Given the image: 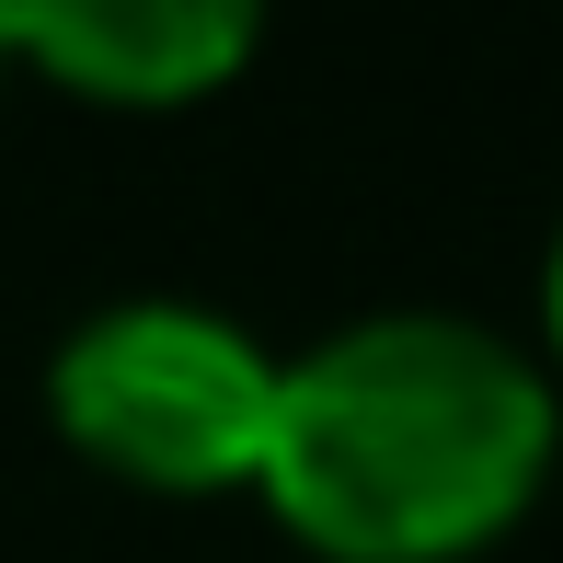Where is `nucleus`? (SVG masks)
Wrapping results in <instances>:
<instances>
[{
	"label": "nucleus",
	"mask_w": 563,
	"mask_h": 563,
	"mask_svg": "<svg viewBox=\"0 0 563 563\" xmlns=\"http://www.w3.org/2000/svg\"><path fill=\"white\" fill-rule=\"evenodd\" d=\"M563 391L529 345L460 311H368L276 379L253 495L322 563H472L541 506Z\"/></svg>",
	"instance_id": "nucleus-1"
},
{
	"label": "nucleus",
	"mask_w": 563,
	"mask_h": 563,
	"mask_svg": "<svg viewBox=\"0 0 563 563\" xmlns=\"http://www.w3.org/2000/svg\"><path fill=\"white\" fill-rule=\"evenodd\" d=\"M276 379L288 356H265L230 311L115 299L58 334L46 415L92 472L139 483V495H253L276 449Z\"/></svg>",
	"instance_id": "nucleus-2"
},
{
	"label": "nucleus",
	"mask_w": 563,
	"mask_h": 563,
	"mask_svg": "<svg viewBox=\"0 0 563 563\" xmlns=\"http://www.w3.org/2000/svg\"><path fill=\"white\" fill-rule=\"evenodd\" d=\"M265 46V23L230 0H0V58L35 69L69 104L185 115L230 92Z\"/></svg>",
	"instance_id": "nucleus-3"
},
{
	"label": "nucleus",
	"mask_w": 563,
	"mask_h": 563,
	"mask_svg": "<svg viewBox=\"0 0 563 563\" xmlns=\"http://www.w3.org/2000/svg\"><path fill=\"white\" fill-rule=\"evenodd\" d=\"M541 334H552V368H563V230H552V265H541Z\"/></svg>",
	"instance_id": "nucleus-4"
},
{
	"label": "nucleus",
	"mask_w": 563,
	"mask_h": 563,
	"mask_svg": "<svg viewBox=\"0 0 563 563\" xmlns=\"http://www.w3.org/2000/svg\"><path fill=\"white\" fill-rule=\"evenodd\" d=\"M0 69H12V58H0Z\"/></svg>",
	"instance_id": "nucleus-5"
}]
</instances>
